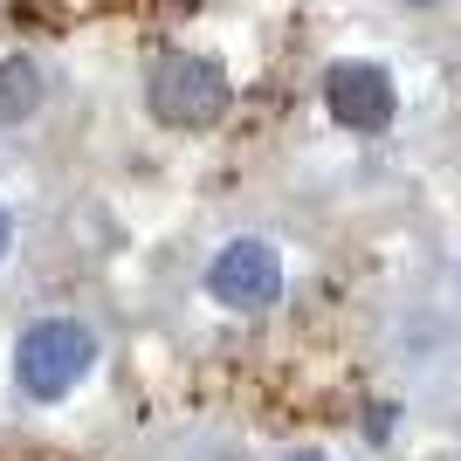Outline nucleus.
I'll return each mask as SVG.
<instances>
[{
  "label": "nucleus",
  "instance_id": "8",
  "mask_svg": "<svg viewBox=\"0 0 461 461\" xmlns=\"http://www.w3.org/2000/svg\"><path fill=\"white\" fill-rule=\"evenodd\" d=\"M413 7H434V0H413Z\"/></svg>",
  "mask_w": 461,
  "mask_h": 461
},
{
  "label": "nucleus",
  "instance_id": "2",
  "mask_svg": "<svg viewBox=\"0 0 461 461\" xmlns=\"http://www.w3.org/2000/svg\"><path fill=\"white\" fill-rule=\"evenodd\" d=\"M90 358H96V338L77 324V317H41V324L14 345L21 393H28V400H62V393H77V379L90 372Z\"/></svg>",
  "mask_w": 461,
  "mask_h": 461
},
{
  "label": "nucleus",
  "instance_id": "1",
  "mask_svg": "<svg viewBox=\"0 0 461 461\" xmlns=\"http://www.w3.org/2000/svg\"><path fill=\"white\" fill-rule=\"evenodd\" d=\"M228 77H221V62L207 56H186V49H173V56L152 62V83H145V104H152L158 124H173V131H207V124H221V111H228Z\"/></svg>",
  "mask_w": 461,
  "mask_h": 461
},
{
  "label": "nucleus",
  "instance_id": "4",
  "mask_svg": "<svg viewBox=\"0 0 461 461\" xmlns=\"http://www.w3.org/2000/svg\"><path fill=\"white\" fill-rule=\"evenodd\" d=\"M207 289H213V303H228V310H262L283 289V262H276L269 241H228L207 269Z\"/></svg>",
  "mask_w": 461,
  "mask_h": 461
},
{
  "label": "nucleus",
  "instance_id": "3",
  "mask_svg": "<svg viewBox=\"0 0 461 461\" xmlns=\"http://www.w3.org/2000/svg\"><path fill=\"white\" fill-rule=\"evenodd\" d=\"M324 111L345 124V131H385L400 96H393V77L379 62H330L324 69Z\"/></svg>",
  "mask_w": 461,
  "mask_h": 461
},
{
  "label": "nucleus",
  "instance_id": "5",
  "mask_svg": "<svg viewBox=\"0 0 461 461\" xmlns=\"http://www.w3.org/2000/svg\"><path fill=\"white\" fill-rule=\"evenodd\" d=\"M35 104H41V69L28 56H7L0 62V124L35 117Z\"/></svg>",
  "mask_w": 461,
  "mask_h": 461
},
{
  "label": "nucleus",
  "instance_id": "7",
  "mask_svg": "<svg viewBox=\"0 0 461 461\" xmlns=\"http://www.w3.org/2000/svg\"><path fill=\"white\" fill-rule=\"evenodd\" d=\"M289 461H324V455H289Z\"/></svg>",
  "mask_w": 461,
  "mask_h": 461
},
{
  "label": "nucleus",
  "instance_id": "6",
  "mask_svg": "<svg viewBox=\"0 0 461 461\" xmlns=\"http://www.w3.org/2000/svg\"><path fill=\"white\" fill-rule=\"evenodd\" d=\"M7 241H14V221H7V207H0V255H7Z\"/></svg>",
  "mask_w": 461,
  "mask_h": 461
}]
</instances>
